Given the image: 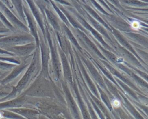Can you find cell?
Wrapping results in <instances>:
<instances>
[{
	"instance_id": "9c48e42d",
	"label": "cell",
	"mask_w": 148,
	"mask_h": 119,
	"mask_svg": "<svg viewBox=\"0 0 148 119\" xmlns=\"http://www.w3.org/2000/svg\"><path fill=\"white\" fill-rule=\"evenodd\" d=\"M14 66H16V64H6L2 61H0V69H1L9 70Z\"/></svg>"
},
{
	"instance_id": "8fae6325",
	"label": "cell",
	"mask_w": 148,
	"mask_h": 119,
	"mask_svg": "<svg viewBox=\"0 0 148 119\" xmlns=\"http://www.w3.org/2000/svg\"><path fill=\"white\" fill-rule=\"evenodd\" d=\"M1 2H2L6 6H7L10 9H12L13 8L12 4L11 3L10 0H0Z\"/></svg>"
},
{
	"instance_id": "3957f363",
	"label": "cell",
	"mask_w": 148,
	"mask_h": 119,
	"mask_svg": "<svg viewBox=\"0 0 148 119\" xmlns=\"http://www.w3.org/2000/svg\"><path fill=\"white\" fill-rule=\"evenodd\" d=\"M36 47V45L32 42L24 45H17L13 46H8L4 47L6 51H10L13 54L19 56H25L29 55Z\"/></svg>"
},
{
	"instance_id": "6da1fadb",
	"label": "cell",
	"mask_w": 148,
	"mask_h": 119,
	"mask_svg": "<svg viewBox=\"0 0 148 119\" xmlns=\"http://www.w3.org/2000/svg\"><path fill=\"white\" fill-rule=\"evenodd\" d=\"M38 53H37V51H36L34 53V56L33 58V60L32 61V62L30 64V66L28 70L26 71L25 74L23 75V77L20 80L18 84L16 87H13V90L12 92L6 97L2 98L0 99V101H4L5 99H10L14 97L17 94H20L22 90L25 88V87L28 85V83H29L30 80L33 78L34 75L35 73H37V71L36 69L38 68L37 65V62L38 58Z\"/></svg>"
},
{
	"instance_id": "7a4b0ae2",
	"label": "cell",
	"mask_w": 148,
	"mask_h": 119,
	"mask_svg": "<svg viewBox=\"0 0 148 119\" xmlns=\"http://www.w3.org/2000/svg\"><path fill=\"white\" fill-rule=\"evenodd\" d=\"M32 36L28 34L5 36L0 38V46L5 47L17 46L18 44H27L32 42Z\"/></svg>"
},
{
	"instance_id": "4fadbf2b",
	"label": "cell",
	"mask_w": 148,
	"mask_h": 119,
	"mask_svg": "<svg viewBox=\"0 0 148 119\" xmlns=\"http://www.w3.org/2000/svg\"><path fill=\"white\" fill-rule=\"evenodd\" d=\"M0 54H8V55H13L12 53H11L10 52H9L8 51H6L5 49H2L0 48Z\"/></svg>"
},
{
	"instance_id": "7c38bea8",
	"label": "cell",
	"mask_w": 148,
	"mask_h": 119,
	"mask_svg": "<svg viewBox=\"0 0 148 119\" xmlns=\"http://www.w3.org/2000/svg\"><path fill=\"white\" fill-rule=\"evenodd\" d=\"M112 106H113L114 107H116V108L119 107L120 105V102H119L118 100H117V99L113 100V101H112Z\"/></svg>"
},
{
	"instance_id": "ba28073f",
	"label": "cell",
	"mask_w": 148,
	"mask_h": 119,
	"mask_svg": "<svg viewBox=\"0 0 148 119\" xmlns=\"http://www.w3.org/2000/svg\"><path fill=\"white\" fill-rule=\"evenodd\" d=\"M2 85L3 86L0 87V99L8 96L13 90V87H11L9 85Z\"/></svg>"
},
{
	"instance_id": "5b68a950",
	"label": "cell",
	"mask_w": 148,
	"mask_h": 119,
	"mask_svg": "<svg viewBox=\"0 0 148 119\" xmlns=\"http://www.w3.org/2000/svg\"><path fill=\"white\" fill-rule=\"evenodd\" d=\"M29 63L28 62L27 60H25L23 63L20 64L19 66H17V67H15L14 69L12 70V72L9 74L8 76H7L5 79H3L1 81V85H6L7 83L9 82L12 81L16 77L20 74L24 69H26L27 66L28 65Z\"/></svg>"
},
{
	"instance_id": "8992f818",
	"label": "cell",
	"mask_w": 148,
	"mask_h": 119,
	"mask_svg": "<svg viewBox=\"0 0 148 119\" xmlns=\"http://www.w3.org/2000/svg\"><path fill=\"white\" fill-rule=\"evenodd\" d=\"M23 12L25 14V19H27V20L28 21V23L29 24V28L31 29L32 34L33 36L35 38V40H37L36 44H37V42L39 44V40H38V35H37V32H36L37 29H36V27L35 25V23L34 20V18H33L30 12L27 9V8L24 5H23Z\"/></svg>"
},
{
	"instance_id": "52a82bcc",
	"label": "cell",
	"mask_w": 148,
	"mask_h": 119,
	"mask_svg": "<svg viewBox=\"0 0 148 119\" xmlns=\"http://www.w3.org/2000/svg\"><path fill=\"white\" fill-rule=\"evenodd\" d=\"M13 6L17 10L19 17L25 21V17L23 12V5L22 0H10Z\"/></svg>"
},
{
	"instance_id": "30bf717a",
	"label": "cell",
	"mask_w": 148,
	"mask_h": 119,
	"mask_svg": "<svg viewBox=\"0 0 148 119\" xmlns=\"http://www.w3.org/2000/svg\"><path fill=\"white\" fill-rule=\"evenodd\" d=\"M131 25L132 28H133L134 29H138L140 28V23L138 21H136V20L133 21L131 23Z\"/></svg>"
},
{
	"instance_id": "277c9868",
	"label": "cell",
	"mask_w": 148,
	"mask_h": 119,
	"mask_svg": "<svg viewBox=\"0 0 148 119\" xmlns=\"http://www.w3.org/2000/svg\"><path fill=\"white\" fill-rule=\"evenodd\" d=\"M0 9L3 12V14L6 16V18H9V20L10 21L11 23L14 24V25L16 27H18L21 29H23L24 31H27L28 28L23 24L17 18L15 17V16L12 13L10 10L9 9L8 7L6 6L2 2L0 1Z\"/></svg>"
}]
</instances>
